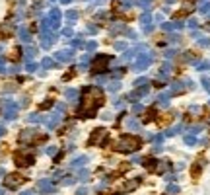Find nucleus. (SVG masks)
Masks as SVG:
<instances>
[{
  "label": "nucleus",
  "instance_id": "f257e3e1",
  "mask_svg": "<svg viewBox=\"0 0 210 195\" xmlns=\"http://www.w3.org/2000/svg\"><path fill=\"white\" fill-rule=\"evenodd\" d=\"M101 104H103V94H101L97 88H90V90L84 94V107H90L92 113L97 109Z\"/></svg>",
  "mask_w": 210,
  "mask_h": 195
},
{
  "label": "nucleus",
  "instance_id": "f03ea898",
  "mask_svg": "<svg viewBox=\"0 0 210 195\" xmlns=\"http://www.w3.org/2000/svg\"><path fill=\"white\" fill-rule=\"evenodd\" d=\"M20 182H21V178L18 174H12V176H8V178H6V183H8V185H12V187H16Z\"/></svg>",
  "mask_w": 210,
  "mask_h": 195
}]
</instances>
